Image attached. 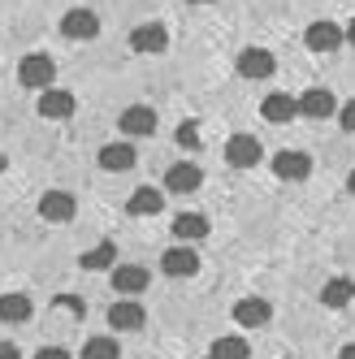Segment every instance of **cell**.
Here are the masks:
<instances>
[{"label": "cell", "mask_w": 355, "mask_h": 359, "mask_svg": "<svg viewBox=\"0 0 355 359\" xmlns=\"http://www.w3.org/2000/svg\"><path fill=\"white\" fill-rule=\"evenodd\" d=\"M113 260H117V247L113 243H100V247H91V251H83V269H113Z\"/></svg>", "instance_id": "obj_23"}, {"label": "cell", "mask_w": 355, "mask_h": 359, "mask_svg": "<svg viewBox=\"0 0 355 359\" xmlns=\"http://www.w3.org/2000/svg\"><path fill=\"white\" fill-rule=\"evenodd\" d=\"M100 169H109V173L135 169V143H105L100 147Z\"/></svg>", "instance_id": "obj_15"}, {"label": "cell", "mask_w": 355, "mask_h": 359, "mask_svg": "<svg viewBox=\"0 0 355 359\" xmlns=\"http://www.w3.org/2000/svg\"><path fill=\"white\" fill-rule=\"evenodd\" d=\"M273 69H277V61H273L269 48H243L239 53V74L243 79H269Z\"/></svg>", "instance_id": "obj_10"}, {"label": "cell", "mask_w": 355, "mask_h": 359, "mask_svg": "<svg viewBox=\"0 0 355 359\" xmlns=\"http://www.w3.org/2000/svg\"><path fill=\"white\" fill-rule=\"evenodd\" d=\"M117 130H121V135H135V139H143V135H156V113H152V109H143V104H130V109H121V117H117Z\"/></svg>", "instance_id": "obj_6"}, {"label": "cell", "mask_w": 355, "mask_h": 359, "mask_svg": "<svg viewBox=\"0 0 355 359\" xmlns=\"http://www.w3.org/2000/svg\"><path fill=\"white\" fill-rule=\"evenodd\" d=\"M342 35H347V39H351V43H355V18H351V27H347V31H342Z\"/></svg>", "instance_id": "obj_32"}, {"label": "cell", "mask_w": 355, "mask_h": 359, "mask_svg": "<svg viewBox=\"0 0 355 359\" xmlns=\"http://www.w3.org/2000/svg\"><path fill=\"white\" fill-rule=\"evenodd\" d=\"M147 281H152V273L139 269V264H121V269H113V286H117V294H143Z\"/></svg>", "instance_id": "obj_17"}, {"label": "cell", "mask_w": 355, "mask_h": 359, "mask_svg": "<svg viewBox=\"0 0 355 359\" xmlns=\"http://www.w3.org/2000/svg\"><path fill=\"white\" fill-rule=\"evenodd\" d=\"M0 320H9V325L31 320V299L27 294H0Z\"/></svg>", "instance_id": "obj_22"}, {"label": "cell", "mask_w": 355, "mask_h": 359, "mask_svg": "<svg viewBox=\"0 0 355 359\" xmlns=\"http://www.w3.org/2000/svg\"><path fill=\"white\" fill-rule=\"evenodd\" d=\"M61 31H65L69 39H95V35H100V18H95L91 9H69V13L61 18Z\"/></svg>", "instance_id": "obj_13"}, {"label": "cell", "mask_w": 355, "mask_h": 359, "mask_svg": "<svg viewBox=\"0 0 355 359\" xmlns=\"http://www.w3.org/2000/svg\"><path fill=\"white\" fill-rule=\"evenodd\" d=\"M334 117L342 121V130H347V135H355V100H342V109H338Z\"/></svg>", "instance_id": "obj_28"}, {"label": "cell", "mask_w": 355, "mask_h": 359, "mask_svg": "<svg viewBox=\"0 0 355 359\" xmlns=\"http://www.w3.org/2000/svg\"><path fill=\"white\" fill-rule=\"evenodd\" d=\"M130 48H135L139 57H156V53L169 48V31L161 27V22H143V27L130 31Z\"/></svg>", "instance_id": "obj_3"}, {"label": "cell", "mask_w": 355, "mask_h": 359, "mask_svg": "<svg viewBox=\"0 0 355 359\" xmlns=\"http://www.w3.org/2000/svg\"><path fill=\"white\" fill-rule=\"evenodd\" d=\"M39 217H43V221H69V217H74V195H69V191H43Z\"/></svg>", "instance_id": "obj_16"}, {"label": "cell", "mask_w": 355, "mask_h": 359, "mask_svg": "<svg viewBox=\"0 0 355 359\" xmlns=\"http://www.w3.org/2000/svg\"><path fill=\"white\" fill-rule=\"evenodd\" d=\"M338 359H355V342H347V346L338 351Z\"/></svg>", "instance_id": "obj_31"}, {"label": "cell", "mask_w": 355, "mask_h": 359, "mask_svg": "<svg viewBox=\"0 0 355 359\" xmlns=\"http://www.w3.org/2000/svg\"><path fill=\"white\" fill-rule=\"evenodd\" d=\"M347 191H351V195H355V173H351V177H347Z\"/></svg>", "instance_id": "obj_33"}, {"label": "cell", "mask_w": 355, "mask_h": 359, "mask_svg": "<svg viewBox=\"0 0 355 359\" xmlns=\"http://www.w3.org/2000/svg\"><path fill=\"white\" fill-rule=\"evenodd\" d=\"M35 359H69V351L65 346H43V351H35Z\"/></svg>", "instance_id": "obj_29"}, {"label": "cell", "mask_w": 355, "mask_h": 359, "mask_svg": "<svg viewBox=\"0 0 355 359\" xmlns=\"http://www.w3.org/2000/svg\"><path fill=\"white\" fill-rule=\"evenodd\" d=\"M39 113H43L48 121L69 117V113H74V95H69V91H57V87H48V91L39 95Z\"/></svg>", "instance_id": "obj_19"}, {"label": "cell", "mask_w": 355, "mask_h": 359, "mask_svg": "<svg viewBox=\"0 0 355 359\" xmlns=\"http://www.w3.org/2000/svg\"><path fill=\"white\" fill-rule=\"evenodd\" d=\"M165 208V195L156 191V187H139L135 195H130V212H139V217H156Z\"/></svg>", "instance_id": "obj_21"}, {"label": "cell", "mask_w": 355, "mask_h": 359, "mask_svg": "<svg viewBox=\"0 0 355 359\" xmlns=\"http://www.w3.org/2000/svg\"><path fill=\"white\" fill-rule=\"evenodd\" d=\"M53 307H65L69 316H83V312H87V303H83L79 294H57V299H53Z\"/></svg>", "instance_id": "obj_27"}, {"label": "cell", "mask_w": 355, "mask_h": 359, "mask_svg": "<svg viewBox=\"0 0 355 359\" xmlns=\"http://www.w3.org/2000/svg\"><path fill=\"white\" fill-rule=\"evenodd\" d=\"M161 269L169 277H195L199 273V255H195V247H165Z\"/></svg>", "instance_id": "obj_8"}, {"label": "cell", "mask_w": 355, "mask_h": 359, "mask_svg": "<svg viewBox=\"0 0 355 359\" xmlns=\"http://www.w3.org/2000/svg\"><path fill=\"white\" fill-rule=\"evenodd\" d=\"M260 117H264V121H273V126H286V121H295V117H299V100H295V95H286V91H273V95H264V100H260Z\"/></svg>", "instance_id": "obj_5"}, {"label": "cell", "mask_w": 355, "mask_h": 359, "mask_svg": "<svg viewBox=\"0 0 355 359\" xmlns=\"http://www.w3.org/2000/svg\"><path fill=\"white\" fill-rule=\"evenodd\" d=\"M195 5H213V0H195Z\"/></svg>", "instance_id": "obj_34"}, {"label": "cell", "mask_w": 355, "mask_h": 359, "mask_svg": "<svg viewBox=\"0 0 355 359\" xmlns=\"http://www.w3.org/2000/svg\"><path fill=\"white\" fill-rule=\"evenodd\" d=\"M173 139L182 143L187 151H195V147H199V126H195V121H182V126H178V135H173Z\"/></svg>", "instance_id": "obj_26"}, {"label": "cell", "mask_w": 355, "mask_h": 359, "mask_svg": "<svg viewBox=\"0 0 355 359\" xmlns=\"http://www.w3.org/2000/svg\"><path fill=\"white\" fill-rule=\"evenodd\" d=\"M303 43H308V53H334L342 43V27L338 22H312V27L303 31Z\"/></svg>", "instance_id": "obj_7"}, {"label": "cell", "mask_w": 355, "mask_h": 359, "mask_svg": "<svg viewBox=\"0 0 355 359\" xmlns=\"http://www.w3.org/2000/svg\"><path fill=\"white\" fill-rule=\"evenodd\" d=\"M53 79H57V65H53V57H48V53L22 57V65H18V83H22V87L48 91V87H53Z\"/></svg>", "instance_id": "obj_1"}, {"label": "cell", "mask_w": 355, "mask_h": 359, "mask_svg": "<svg viewBox=\"0 0 355 359\" xmlns=\"http://www.w3.org/2000/svg\"><path fill=\"white\" fill-rule=\"evenodd\" d=\"M351 299H355V281L351 277H329L325 286H321V303L334 307V312H338V307H347Z\"/></svg>", "instance_id": "obj_20"}, {"label": "cell", "mask_w": 355, "mask_h": 359, "mask_svg": "<svg viewBox=\"0 0 355 359\" xmlns=\"http://www.w3.org/2000/svg\"><path fill=\"white\" fill-rule=\"evenodd\" d=\"M234 320L239 325H247V329H260V325H269V316H273V307L264 303V299H256V294H247V299H239L234 307Z\"/></svg>", "instance_id": "obj_12"}, {"label": "cell", "mask_w": 355, "mask_h": 359, "mask_svg": "<svg viewBox=\"0 0 355 359\" xmlns=\"http://www.w3.org/2000/svg\"><path fill=\"white\" fill-rule=\"evenodd\" d=\"M208 217L204 212H182V217H178L173 221V238H182V247H195L199 238H208Z\"/></svg>", "instance_id": "obj_14"}, {"label": "cell", "mask_w": 355, "mask_h": 359, "mask_svg": "<svg viewBox=\"0 0 355 359\" xmlns=\"http://www.w3.org/2000/svg\"><path fill=\"white\" fill-rule=\"evenodd\" d=\"M247 355H251V346L243 338H217L208 359H247Z\"/></svg>", "instance_id": "obj_24"}, {"label": "cell", "mask_w": 355, "mask_h": 359, "mask_svg": "<svg viewBox=\"0 0 355 359\" xmlns=\"http://www.w3.org/2000/svg\"><path fill=\"white\" fill-rule=\"evenodd\" d=\"M83 359H121V351H117L113 338H91V342L83 346Z\"/></svg>", "instance_id": "obj_25"}, {"label": "cell", "mask_w": 355, "mask_h": 359, "mask_svg": "<svg viewBox=\"0 0 355 359\" xmlns=\"http://www.w3.org/2000/svg\"><path fill=\"white\" fill-rule=\"evenodd\" d=\"M143 307L139 303H113L109 307V325L117 329V333H135V329H143Z\"/></svg>", "instance_id": "obj_18"}, {"label": "cell", "mask_w": 355, "mask_h": 359, "mask_svg": "<svg viewBox=\"0 0 355 359\" xmlns=\"http://www.w3.org/2000/svg\"><path fill=\"white\" fill-rule=\"evenodd\" d=\"M260 143L251 139V135H234L230 143H225V161H230L234 169H251V165H260Z\"/></svg>", "instance_id": "obj_11"}, {"label": "cell", "mask_w": 355, "mask_h": 359, "mask_svg": "<svg viewBox=\"0 0 355 359\" xmlns=\"http://www.w3.org/2000/svg\"><path fill=\"white\" fill-rule=\"evenodd\" d=\"M165 187H169V195H195L204 187V169L191 165V161H178L165 169Z\"/></svg>", "instance_id": "obj_2"}, {"label": "cell", "mask_w": 355, "mask_h": 359, "mask_svg": "<svg viewBox=\"0 0 355 359\" xmlns=\"http://www.w3.org/2000/svg\"><path fill=\"white\" fill-rule=\"evenodd\" d=\"M0 359H22V351L13 342H0Z\"/></svg>", "instance_id": "obj_30"}, {"label": "cell", "mask_w": 355, "mask_h": 359, "mask_svg": "<svg viewBox=\"0 0 355 359\" xmlns=\"http://www.w3.org/2000/svg\"><path fill=\"white\" fill-rule=\"evenodd\" d=\"M299 113H303V117H312V121L334 117V113H338V100H334V91L312 87V91H303V95H299Z\"/></svg>", "instance_id": "obj_9"}, {"label": "cell", "mask_w": 355, "mask_h": 359, "mask_svg": "<svg viewBox=\"0 0 355 359\" xmlns=\"http://www.w3.org/2000/svg\"><path fill=\"white\" fill-rule=\"evenodd\" d=\"M273 173L282 177V182H303V177L312 173V156H308V151H277V156H273Z\"/></svg>", "instance_id": "obj_4"}]
</instances>
